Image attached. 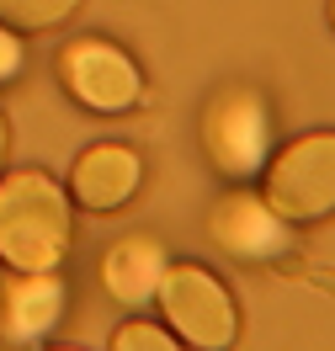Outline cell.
Instances as JSON below:
<instances>
[{
	"label": "cell",
	"instance_id": "cell-1",
	"mask_svg": "<svg viewBox=\"0 0 335 351\" xmlns=\"http://www.w3.org/2000/svg\"><path fill=\"white\" fill-rule=\"evenodd\" d=\"M69 240H75V208L53 176H0V261L11 271H59Z\"/></svg>",
	"mask_w": 335,
	"mask_h": 351
},
{
	"label": "cell",
	"instance_id": "cell-2",
	"mask_svg": "<svg viewBox=\"0 0 335 351\" xmlns=\"http://www.w3.org/2000/svg\"><path fill=\"white\" fill-rule=\"evenodd\" d=\"M261 197L288 223H319L335 213V133H303L266 160Z\"/></svg>",
	"mask_w": 335,
	"mask_h": 351
},
{
	"label": "cell",
	"instance_id": "cell-3",
	"mask_svg": "<svg viewBox=\"0 0 335 351\" xmlns=\"http://www.w3.org/2000/svg\"><path fill=\"white\" fill-rule=\"evenodd\" d=\"M202 149L223 176H256L271 160V107L261 90L229 86L202 112Z\"/></svg>",
	"mask_w": 335,
	"mask_h": 351
},
{
	"label": "cell",
	"instance_id": "cell-4",
	"mask_svg": "<svg viewBox=\"0 0 335 351\" xmlns=\"http://www.w3.org/2000/svg\"><path fill=\"white\" fill-rule=\"evenodd\" d=\"M160 308L176 335H186L192 346L202 351H229L234 335H240V308L229 298V287L208 271V266H165L160 277Z\"/></svg>",
	"mask_w": 335,
	"mask_h": 351
},
{
	"label": "cell",
	"instance_id": "cell-5",
	"mask_svg": "<svg viewBox=\"0 0 335 351\" xmlns=\"http://www.w3.org/2000/svg\"><path fill=\"white\" fill-rule=\"evenodd\" d=\"M59 75H64L69 96L90 112H134L144 101V75L117 43L101 38H80L59 53Z\"/></svg>",
	"mask_w": 335,
	"mask_h": 351
},
{
	"label": "cell",
	"instance_id": "cell-6",
	"mask_svg": "<svg viewBox=\"0 0 335 351\" xmlns=\"http://www.w3.org/2000/svg\"><path fill=\"white\" fill-rule=\"evenodd\" d=\"M213 240L229 250V256H240V261H282L293 250V229L288 219L271 208L261 192H234V197H223L213 208Z\"/></svg>",
	"mask_w": 335,
	"mask_h": 351
},
{
	"label": "cell",
	"instance_id": "cell-7",
	"mask_svg": "<svg viewBox=\"0 0 335 351\" xmlns=\"http://www.w3.org/2000/svg\"><path fill=\"white\" fill-rule=\"evenodd\" d=\"M144 181V160L128 144H90L69 171V197L86 213H117L128 208Z\"/></svg>",
	"mask_w": 335,
	"mask_h": 351
},
{
	"label": "cell",
	"instance_id": "cell-8",
	"mask_svg": "<svg viewBox=\"0 0 335 351\" xmlns=\"http://www.w3.org/2000/svg\"><path fill=\"white\" fill-rule=\"evenodd\" d=\"M64 319V282L53 271H16V282L0 287V341L38 346Z\"/></svg>",
	"mask_w": 335,
	"mask_h": 351
},
{
	"label": "cell",
	"instance_id": "cell-9",
	"mask_svg": "<svg viewBox=\"0 0 335 351\" xmlns=\"http://www.w3.org/2000/svg\"><path fill=\"white\" fill-rule=\"evenodd\" d=\"M165 266H171V261H165L160 240H149V234H128V240H117L107 250V261H101V282H107V293L117 298V304L144 308L160 293Z\"/></svg>",
	"mask_w": 335,
	"mask_h": 351
},
{
	"label": "cell",
	"instance_id": "cell-10",
	"mask_svg": "<svg viewBox=\"0 0 335 351\" xmlns=\"http://www.w3.org/2000/svg\"><path fill=\"white\" fill-rule=\"evenodd\" d=\"M80 11V0H0V27L11 32H53Z\"/></svg>",
	"mask_w": 335,
	"mask_h": 351
},
{
	"label": "cell",
	"instance_id": "cell-11",
	"mask_svg": "<svg viewBox=\"0 0 335 351\" xmlns=\"http://www.w3.org/2000/svg\"><path fill=\"white\" fill-rule=\"evenodd\" d=\"M112 351H181V346H176L171 330L149 325V319H128V325H117V335H112Z\"/></svg>",
	"mask_w": 335,
	"mask_h": 351
},
{
	"label": "cell",
	"instance_id": "cell-12",
	"mask_svg": "<svg viewBox=\"0 0 335 351\" xmlns=\"http://www.w3.org/2000/svg\"><path fill=\"white\" fill-rule=\"evenodd\" d=\"M16 75H22V38L11 27H0V86L16 80Z\"/></svg>",
	"mask_w": 335,
	"mask_h": 351
},
{
	"label": "cell",
	"instance_id": "cell-13",
	"mask_svg": "<svg viewBox=\"0 0 335 351\" xmlns=\"http://www.w3.org/2000/svg\"><path fill=\"white\" fill-rule=\"evenodd\" d=\"M5 138H11V128H5V112H0V165H5Z\"/></svg>",
	"mask_w": 335,
	"mask_h": 351
},
{
	"label": "cell",
	"instance_id": "cell-14",
	"mask_svg": "<svg viewBox=\"0 0 335 351\" xmlns=\"http://www.w3.org/2000/svg\"><path fill=\"white\" fill-rule=\"evenodd\" d=\"M48 351H75V346H48Z\"/></svg>",
	"mask_w": 335,
	"mask_h": 351
},
{
	"label": "cell",
	"instance_id": "cell-15",
	"mask_svg": "<svg viewBox=\"0 0 335 351\" xmlns=\"http://www.w3.org/2000/svg\"><path fill=\"white\" fill-rule=\"evenodd\" d=\"M330 22H335V0H330Z\"/></svg>",
	"mask_w": 335,
	"mask_h": 351
},
{
	"label": "cell",
	"instance_id": "cell-16",
	"mask_svg": "<svg viewBox=\"0 0 335 351\" xmlns=\"http://www.w3.org/2000/svg\"><path fill=\"white\" fill-rule=\"evenodd\" d=\"M0 287H5V271H0Z\"/></svg>",
	"mask_w": 335,
	"mask_h": 351
}]
</instances>
